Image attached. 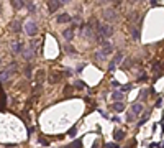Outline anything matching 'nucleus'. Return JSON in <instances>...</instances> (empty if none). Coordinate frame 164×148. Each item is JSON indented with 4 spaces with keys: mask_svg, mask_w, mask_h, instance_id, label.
<instances>
[{
    "mask_svg": "<svg viewBox=\"0 0 164 148\" xmlns=\"http://www.w3.org/2000/svg\"><path fill=\"white\" fill-rule=\"evenodd\" d=\"M112 51H113V45H112V43H107V45H104V46L95 53V58H97L98 61H102V59H105L108 54H112Z\"/></svg>",
    "mask_w": 164,
    "mask_h": 148,
    "instance_id": "obj_1",
    "label": "nucleus"
},
{
    "mask_svg": "<svg viewBox=\"0 0 164 148\" xmlns=\"http://www.w3.org/2000/svg\"><path fill=\"white\" fill-rule=\"evenodd\" d=\"M23 28H25V33L28 35V36H35V35L38 33V23L33 21V20H28Z\"/></svg>",
    "mask_w": 164,
    "mask_h": 148,
    "instance_id": "obj_2",
    "label": "nucleus"
},
{
    "mask_svg": "<svg viewBox=\"0 0 164 148\" xmlns=\"http://www.w3.org/2000/svg\"><path fill=\"white\" fill-rule=\"evenodd\" d=\"M102 38H108V36H112L113 35V27L112 25H108V23H104V25H100V28H98V31H97Z\"/></svg>",
    "mask_w": 164,
    "mask_h": 148,
    "instance_id": "obj_3",
    "label": "nucleus"
},
{
    "mask_svg": "<svg viewBox=\"0 0 164 148\" xmlns=\"http://www.w3.org/2000/svg\"><path fill=\"white\" fill-rule=\"evenodd\" d=\"M104 18H105V20H108V21L118 20L117 10H115V8H105V10H104Z\"/></svg>",
    "mask_w": 164,
    "mask_h": 148,
    "instance_id": "obj_4",
    "label": "nucleus"
},
{
    "mask_svg": "<svg viewBox=\"0 0 164 148\" xmlns=\"http://www.w3.org/2000/svg\"><path fill=\"white\" fill-rule=\"evenodd\" d=\"M17 71V64H12L10 66V69H5L3 73H0V82H5L7 79H10L12 77V74Z\"/></svg>",
    "mask_w": 164,
    "mask_h": 148,
    "instance_id": "obj_5",
    "label": "nucleus"
},
{
    "mask_svg": "<svg viewBox=\"0 0 164 148\" xmlns=\"http://www.w3.org/2000/svg\"><path fill=\"white\" fill-rule=\"evenodd\" d=\"M10 48H12V53H13V54L23 53V43H21V41H18V40L10 41Z\"/></svg>",
    "mask_w": 164,
    "mask_h": 148,
    "instance_id": "obj_6",
    "label": "nucleus"
},
{
    "mask_svg": "<svg viewBox=\"0 0 164 148\" xmlns=\"http://www.w3.org/2000/svg\"><path fill=\"white\" fill-rule=\"evenodd\" d=\"M62 3L64 2H58V0H51V2H48V8H49V13H54L56 10L62 7Z\"/></svg>",
    "mask_w": 164,
    "mask_h": 148,
    "instance_id": "obj_7",
    "label": "nucleus"
},
{
    "mask_svg": "<svg viewBox=\"0 0 164 148\" xmlns=\"http://www.w3.org/2000/svg\"><path fill=\"white\" fill-rule=\"evenodd\" d=\"M123 99H125V94L122 92V91H113V92H112V101L123 102Z\"/></svg>",
    "mask_w": 164,
    "mask_h": 148,
    "instance_id": "obj_8",
    "label": "nucleus"
},
{
    "mask_svg": "<svg viewBox=\"0 0 164 148\" xmlns=\"http://www.w3.org/2000/svg\"><path fill=\"white\" fill-rule=\"evenodd\" d=\"M131 112H133L135 115L143 114V104H141V102H135V104L131 105Z\"/></svg>",
    "mask_w": 164,
    "mask_h": 148,
    "instance_id": "obj_9",
    "label": "nucleus"
},
{
    "mask_svg": "<svg viewBox=\"0 0 164 148\" xmlns=\"http://www.w3.org/2000/svg\"><path fill=\"white\" fill-rule=\"evenodd\" d=\"M62 36H64L67 41H72V38H74V25H72L71 28H66L64 31H62Z\"/></svg>",
    "mask_w": 164,
    "mask_h": 148,
    "instance_id": "obj_10",
    "label": "nucleus"
},
{
    "mask_svg": "<svg viewBox=\"0 0 164 148\" xmlns=\"http://www.w3.org/2000/svg\"><path fill=\"white\" fill-rule=\"evenodd\" d=\"M21 54H23V58H25L26 61H30L33 56H35V49L28 46V48H25V49H23V53H21Z\"/></svg>",
    "mask_w": 164,
    "mask_h": 148,
    "instance_id": "obj_11",
    "label": "nucleus"
},
{
    "mask_svg": "<svg viewBox=\"0 0 164 148\" xmlns=\"http://www.w3.org/2000/svg\"><path fill=\"white\" fill-rule=\"evenodd\" d=\"M21 23H20V20H13L12 23H10V30H12L13 33H18V31H21Z\"/></svg>",
    "mask_w": 164,
    "mask_h": 148,
    "instance_id": "obj_12",
    "label": "nucleus"
},
{
    "mask_svg": "<svg viewBox=\"0 0 164 148\" xmlns=\"http://www.w3.org/2000/svg\"><path fill=\"white\" fill-rule=\"evenodd\" d=\"M58 23H67V21H71V15L69 13H61V15H58Z\"/></svg>",
    "mask_w": 164,
    "mask_h": 148,
    "instance_id": "obj_13",
    "label": "nucleus"
},
{
    "mask_svg": "<svg viewBox=\"0 0 164 148\" xmlns=\"http://www.w3.org/2000/svg\"><path fill=\"white\" fill-rule=\"evenodd\" d=\"M112 109H113L115 112L120 114V112H123V110H125V104H123V102H113V104H112Z\"/></svg>",
    "mask_w": 164,
    "mask_h": 148,
    "instance_id": "obj_14",
    "label": "nucleus"
},
{
    "mask_svg": "<svg viewBox=\"0 0 164 148\" xmlns=\"http://www.w3.org/2000/svg\"><path fill=\"white\" fill-rule=\"evenodd\" d=\"M113 137H115V140H117V141L123 140V138H125V133H123V130H120V128H117V130L113 132Z\"/></svg>",
    "mask_w": 164,
    "mask_h": 148,
    "instance_id": "obj_15",
    "label": "nucleus"
},
{
    "mask_svg": "<svg viewBox=\"0 0 164 148\" xmlns=\"http://www.w3.org/2000/svg\"><path fill=\"white\" fill-rule=\"evenodd\" d=\"M130 30H131V35H133V38L138 41V40H139V30H138V27H136V25H131Z\"/></svg>",
    "mask_w": 164,
    "mask_h": 148,
    "instance_id": "obj_16",
    "label": "nucleus"
},
{
    "mask_svg": "<svg viewBox=\"0 0 164 148\" xmlns=\"http://www.w3.org/2000/svg\"><path fill=\"white\" fill-rule=\"evenodd\" d=\"M149 114H151L149 110H146V112H144V114H143V119L138 122V127H141V125H144V123L148 122V119H149Z\"/></svg>",
    "mask_w": 164,
    "mask_h": 148,
    "instance_id": "obj_17",
    "label": "nucleus"
},
{
    "mask_svg": "<svg viewBox=\"0 0 164 148\" xmlns=\"http://www.w3.org/2000/svg\"><path fill=\"white\" fill-rule=\"evenodd\" d=\"M59 79H61V74H58V73H52L51 76H49V82H51V84H56Z\"/></svg>",
    "mask_w": 164,
    "mask_h": 148,
    "instance_id": "obj_18",
    "label": "nucleus"
},
{
    "mask_svg": "<svg viewBox=\"0 0 164 148\" xmlns=\"http://www.w3.org/2000/svg\"><path fill=\"white\" fill-rule=\"evenodd\" d=\"M13 8H17V10H20V8H23L26 5V2H18V0H13Z\"/></svg>",
    "mask_w": 164,
    "mask_h": 148,
    "instance_id": "obj_19",
    "label": "nucleus"
},
{
    "mask_svg": "<svg viewBox=\"0 0 164 148\" xmlns=\"http://www.w3.org/2000/svg\"><path fill=\"white\" fill-rule=\"evenodd\" d=\"M131 66H133V59H130V58H126V59L123 61V64H122L123 69H130Z\"/></svg>",
    "mask_w": 164,
    "mask_h": 148,
    "instance_id": "obj_20",
    "label": "nucleus"
},
{
    "mask_svg": "<svg viewBox=\"0 0 164 148\" xmlns=\"http://www.w3.org/2000/svg\"><path fill=\"white\" fill-rule=\"evenodd\" d=\"M128 21H131V23H136V21H138V13H136V12H131V13L128 15Z\"/></svg>",
    "mask_w": 164,
    "mask_h": 148,
    "instance_id": "obj_21",
    "label": "nucleus"
},
{
    "mask_svg": "<svg viewBox=\"0 0 164 148\" xmlns=\"http://www.w3.org/2000/svg\"><path fill=\"white\" fill-rule=\"evenodd\" d=\"M135 119H136V115L133 114V112H128V114H126V122H135Z\"/></svg>",
    "mask_w": 164,
    "mask_h": 148,
    "instance_id": "obj_22",
    "label": "nucleus"
},
{
    "mask_svg": "<svg viewBox=\"0 0 164 148\" xmlns=\"http://www.w3.org/2000/svg\"><path fill=\"white\" fill-rule=\"evenodd\" d=\"M122 59H123V53H117L115 54V58H113V61H115V63H122Z\"/></svg>",
    "mask_w": 164,
    "mask_h": 148,
    "instance_id": "obj_23",
    "label": "nucleus"
},
{
    "mask_svg": "<svg viewBox=\"0 0 164 148\" xmlns=\"http://www.w3.org/2000/svg\"><path fill=\"white\" fill-rule=\"evenodd\" d=\"M74 87L76 89H85V84L82 81H76L74 82Z\"/></svg>",
    "mask_w": 164,
    "mask_h": 148,
    "instance_id": "obj_24",
    "label": "nucleus"
},
{
    "mask_svg": "<svg viewBox=\"0 0 164 148\" xmlns=\"http://www.w3.org/2000/svg\"><path fill=\"white\" fill-rule=\"evenodd\" d=\"M148 94H151L149 89H148V91H141V94H139V101H144V99L148 97Z\"/></svg>",
    "mask_w": 164,
    "mask_h": 148,
    "instance_id": "obj_25",
    "label": "nucleus"
},
{
    "mask_svg": "<svg viewBox=\"0 0 164 148\" xmlns=\"http://www.w3.org/2000/svg\"><path fill=\"white\" fill-rule=\"evenodd\" d=\"M67 135H69V137H71V138H74V137H76V135H77V128H76V127H72L71 130H69V132H67Z\"/></svg>",
    "mask_w": 164,
    "mask_h": 148,
    "instance_id": "obj_26",
    "label": "nucleus"
},
{
    "mask_svg": "<svg viewBox=\"0 0 164 148\" xmlns=\"http://www.w3.org/2000/svg\"><path fill=\"white\" fill-rule=\"evenodd\" d=\"M71 148H82V140H77V141H74L72 145H69Z\"/></svg>",
    "mask_w": 164,
    "mask_h": 148,
    "instance_id": "obj_27",
    "label": "nucleus"
},
{
    "mask_svg": "<svg viewBox=\"0 0 164 148\" xmlns=\"http://www.w3.org/2000/svg\"><path fill=\"white\" fill-rule=\"evenodd\" d=\"M25 7H28V10H30V12H36V7H35V3H31V2H26Z\"/></svg>",
    "mask_w": 164,
    "mask_h": 148,
    "instance_id": "obj_28",
    "label": "nucleus"
},
{
    "mask_svg": "<svg viewBox=\"0 0 164 148\" xmlns=\"http://www.w3.org/2000/svg\"><path fill=\"white\" fill-rule=\"evenodd\" d=\"M107 69H108V71H115V69H117V63H115V61L112 59V61H110V64H108V67H107Z\"/></svg>",
    "mask_w": 164,
    "mask_h": 148,
    "instance_id": "obj_29",
    "label": "nucleus"
},
{
    "mask_svg": "<svg viewBox=\"0 0 164 148\" xmlns=\"http://www.w3.org/2000/svg\"><path fill=\"white\" fill-rule=\"evenodd\" d=\"M25 74H26V77H31V66L25 67Z\"/></svg>",
    "mask_w": 164,
    "mask_h": 148,
    "instance_id": "obj_30",
    "label": "nucleus"
},
{
    "mask_svg": "<svg viewBox=\"0 0 164 148\" xmlns=\"http://www.w3.org/2000/svg\"><path fill=\"white\" fill-rule=\"evenodd\" d=\"M44 76V71H38V74H36V81L41 82V77Z\"/></svg>",
    "mask_w": 164,
    "mask_h": 148,
    "instance_id": "obj_31",
    "label": "nucleus"
},
{
    "mask_svg": "<svg viewBox=\"0 0 164 148\" xmlns=\"http://www.w3.org/2000/svg\"><path fill=\"white\" fill-rule=\"evenodd\" d=\"M66 51H67V53H76L74 46H71V45H67V46H66Z\"/></svg>",
    "mask_w": 164,
    "mask_h": 148,
    "instance_id": "obj_32",
    "label": "nucleus"
},
{
    "mask_svg": "<svg viewBox=\"0 0 164 148\" xmlns=\"http://www.w3.org/2000/svg\"><path fill=\"white\" fill-rule=\"evenodd\" d=\"M138 79H139V81H144V79H146V74H144L143 71H139V76H138Z\"/></svg>",
    "mask_w": 164,
    "mask_h": 148,
    "instance_id": "obj_33",
    "label": "nucleus"
},
{
    "mask_svg": "<svg viewBox=\"0 0 164 148\" xmlns=\"http://www.w3.org/2000/svg\"><path fill=\"white\" fill-rule=\"evenodd\" d=\"M131 89V84H126V86H122V92H125V91H130Z\"/></svg>",
    "mask_w": 164,
    "mask_h": 148,
    "instance_id": "obj_34",
    "label": "nucleus"
},
{
    "mask_svg": "<svg viewBox=\"0 0 164 148\" xmlns=\"http://www.w3.org/2000/svg\"><path fill=\"white\" fill-rule=\"evenodd\" d=\"M112 84H113L115 87H120V82H118V81H112Z\"/></svg>",
    "mask_w": 164,
    "mask_h": 148,
    "instance_id": "obj_35",
    "label": "nucleus"
},
{
    "mask_svg": "<svg viewBox=\"0 0 164 148\" xmlns=\"http://www.w3.org/2000/svg\"><path fill=\"white\" fill-rule=\"evenodd\" d=\"M0 64H2V61H0Z\"/></svg>",
    "mask_w": 164,
    "mask_h": 148,
    "instance_id": "obj_36",
    "label": "nucleus"
}]
</instances>
